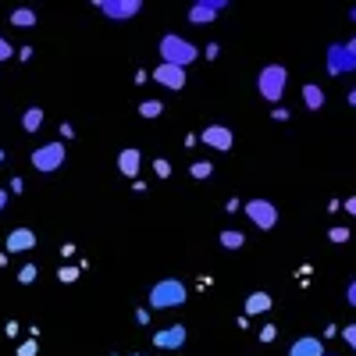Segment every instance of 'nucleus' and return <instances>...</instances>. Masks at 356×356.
<instances>
[{"mask_svg": "<svg viewBox=\"0 0 356 356\" xmlns=\"http://www.w3.org/2000/svg\"><path fill=\"white\" fill-rule=\"evenodd\" d=\"M193 61H200V47L189 43L186 36H161V65H175V68H189Z\"/></svg>", "mask_w": 356, "mask_h": 356, "instance_id": "nucleus-1", "label": "nucleus"}, {"mask_svg": "<svg viewBox=\"0 0 356 356\" xmlns=\"http://www.w3.org/2000/svg\"><path fill=\"white\" fill-rule=\"evenodd\" d=\"M289 89V68L285 65H264L260 75H257V93L267 100V104H278Z\"/></svg>", "mask_w": 356, "mask_h": 356, "instance_id": "nucleus-2", "label": "nucleus"}, {"mask_svg": "<svg viewBox=\"0 0 356 356\" xmlns=\"http://www.w3.org/2000/svg\"><path fill=\"white\" fill-rule=\"evenodd\" d=\"M186 300H189V289H186V282H178V278H161V282L150 289V307H154V310L186 307Z\"/></svg>", "mask_w": 356, "mask_h": 356, "instance_id": "nucleus-3", "label": "nucleus"}, {"mask_svg": "<svg viewBox=\"0 0 356 356\" xmlns=\"http://www.w3.org/2000/svg\"><path fill=\"white\" fill-rule=\"evenodd\" d=\"M65 157H68V150H65V143H43V146H36L33 150V168L40 171V175H54L57 168H65Z\"/></svg>", "mask_w": 356, "mask_h": 356, "instance_id": "nucleus-4", "label": "nucleus"}, {"mask_svg": "<svg viewBox=\"0 0 356 356\" xmlns=\"http://www.w3.org/2000/svg\"><path fill=\"white\" fill-rule=\"evenodd\" d=\"M243 211L260 232H271L278 225V207L271 200H250V203H243Z\"/></svg>", "mask_w": 356, "mask_h": 356, "instance_id": "nucleus-5", "label": "nucleus"}, {"mask_svg": "<svg viewBox=\"0 0 356 356\" xmlns=\"http://www.w3.org/2000/svg\"><path fill=\"white\" fill-rule=\"evenodd\" d=\"M100 15L111 22H132L143 11V0H100Z\"/></svg>", "mask_w": 356, "mask_h": 356, "instance_id": "nucleus-6", "label": "nucleus"}, {"mask_svg": "<svg viewBox=\"0 0 356 356\" xmlns=\"http://www.w3.org/2000/svg\"><path fill=\"white\" fill-rule=\"evenodd\" d=\"M324 65H328L332 75H349V72H356V57L349 54L346 43H332L328 54H324Z\"/></svg>", "mask_w": 356, "mask_h": 356, "instance_id": "nucleus-7", "label": "nucleus"}, {"mask_svg": "<svg viewBox=\"0 0 356 356\" xmlns=\"http://www.w3.org/2000/svg\"><path fill=\"white\" fill-rule=\"evenodd\" d=\"M200 143H207L211 150H221V154H228L232 146H235V132H232L228 125H207V129L200 132Z\"/></svg>", "mask_w": 356, "mask_h": 356, "instance_id": "nucleus-8", "label": "nucleus"}, {"mask_svg": "<svg viewBox=\"0 0 356 356\" xmlns=\"http://www.w3.org/2000/svg\"><path fill=\"white\" fill-rule=\"evenodd\" d=\"M225 8H228L225 0H196V4L189 8V22H193V25H211Z\"/></svg>", "mask_w": 356, "mask_h": 356, "instance_id": "nucleus-9", "label": "nucleus"}, {"mask_svg": "<svg viewBox=\"0 0 356 356\" xmlns=\"http://www.w3.org/2000/svg\"><path fill=\"white\" fill-rule=\"evenodd\" d=\"M150 79L161 82L164 89H186V82H189L186 68H175V65H157V72H154Z\"/></svg>", "mask_w": 356, "mask_h": 356, "instance_id": "nucleus-10", "label": "nucleus"}, {"mask_svg": "<svg viewBox=\"0 0 356 356\" xmlns=\"http://www.w3.org/2000/svg\"><path fill=\"white\" fill-rule=\"evenodd\" d=\"M33 246H36V232L33 228H11L8 232V243H4L8 253H29Z\"/></svg>", "mask_w": 356, "mask_h": 356, "instance_id": "nucleus-11", "label": "nucleus"}, {"mask_svg": "<svg viewBox=\"0 0 356 356\" xmlns=\"http://www.w3.org/2000/svg\"><path fill=\"white\" fill-rule=\"evenodd\" d=\"M186 324H171V328H164V332H157L154 335V346L157 349H182L186 346Z\"/></svg>", "mask_w": 356, "mask_h": 356, "instance_id": "nucleus-12", "label": "nucleus"}, {"mask_svg": "<svg viewBox=\"0 0 356 356\" xmlns=\"http://www.w3.org/2000/svg\"><path fill=\"white\" fill-rule=\"evenodd\" d=\"M139 168H143V154L136 150V146H125V150L118 154V171H122L125 178H136Z\"/></svg>", "mask_w": 356, "mask_h": 356, "instance_id": "nucleus-13", "label": "nucleus"}, {"mask_svg": "<svg viewBox=\"0 0 356 356\" xmlns=\"http://www.w3.org/2000/svg\"><path fill=\"white\" fill-rule=\"evenodd\" d=\"M289 356H324V342L317 335H303V339H296Z\"/></svg>", "mask_w": 356, "mask_h": 356, "instance_id": "nucleus-14", "label": "nucleus"}, {"mask_svg": "<svg viewBox=\"0 0 356 356\" xmlns=\"http://www.w3.org/2000/svg\"><path fill=\"white\" fill-rule=\"evenodd\" d=\"M271 310V296L267 292H250L246 296V317H257V314H267Z\"/></svg>", "mask_w": 356, "mask_h": 356, "instance_id": "nucleus-15", "label": "nucleus"}, {"mask_svg": "<svg viewBox=\"0 0 356 356\" xmlns=\"http://www.w3.org/2000/svg\"><path fill=\"white\" fill-rule=\"evenodd\" d=\"M43 118H47V114H43V107H29V111L22 114V129H25L29 136L40 132V129H43Z\"/></svg>", "mask_w": 356, "mask_h": 356, "instance_id": "nucleus-16", "label": "nucleus"}, {"mask_svg": "<svg viewBox=\"0 0 356 356\" xmlns=\"http://www.w3.org/2000/svg\"><path fill=\"white\" fill-rule=\"evenodd\" d=\"M303 104H307L310 111H321V107H324V89L314 86V82H307V86H303Z\"/></svg>", "mask_w": 356, "mask_h": 356, "instance_id": "nucleus-17", "label": "nucleus"}, {"mask_svg": "<svg viewBox=\"0 0 356 356\" xmlns=\"http://www.w3.org/2000/svg\"><path fill=\"white\" fill-rule=\"evenodd\" d=\"M11 25L15 29H33L36 25V11L33 8H15L11 11Z\"/></svg>", "mask_w": 356, "mask_h": 356, "instance_id": "nucleus-18", "label": "nucleus"}, {"mask_svg": "<svg viewBox=\"0 0 356 356\" xmlns=\"http://www.w3.org/2000/svg\"><path fill=\"white\" fill-rule=\"evenodd\" d=\"M221 246H225V250H243V246H246V235L235 232V228H225V232H221Z\"/></svg>", "mask_w": 356, "mask_h": 356, "instance_id": "nucleus-19", "label": "nucleus"}, {"mask_svg": "<svg viewBox=\"0 0 356 356\" xmlns=\"http://www.w3.org/2000/svg\"><path fill=\"white\" fill-rule=\"evenodd\" d=\"M164 114V104L161 100H143L139 104V118H150V122H154V118H161Z\"/></svg>", "mask_w": 356, "mask_h": 356, "instance_id": "nucleus-20", "label": "nucleus"}, {"mask_svg": "<svg viewBox=\"0 0 356 356\" xmlns=\"http://www.w3.org/2000/svg\"><path fill=\"white\" fill-rule=\"evenodd\" d=\"M189 175H193V178H211V175H214V164H211V161H193V164H189Z\"/></svg>", "mask_w": 356, "mask_h": 356, "instance_id": "nucleus-21", "label": "nucleus"}, {"mask_svg": "<svg viewBox=\"0 0 356 356\" xmlns=\"http://www.w3.org/2000/svg\"><path fill=\"white\" fill-rule=\"evenodd\" d=\"M57 278H61L65 285H75V282H79V267H61V271H57Z\"/></svg>", "mask_w": 356, "mask_h": 356, "instance_id": "nucleus-22", "label": "nucleus"}, {"mask_svg": "<svg viewBox=\"0 0 356 356\" xmlns=\"http://www.w3.org/2000/svg\"><path fill=\"white\" fill-rule=\"evenodd\" d=\"M18 282H22V285H33V282H36V267H33V264H25L22 271H18Z\"/></svg>", "mask_w": 356, "mask_h": 356, "instance_id": "nucleus-23", "label": "nucleus"}, {"mask_svg": "<svg viewBox=\"0 0 356 356\" xmlns=\"http://www.w3.org/2000/svg\"><path fill=\"white\" fill-rule=\"evenodd\" d=\"M328 239H332V243H349V228H339V225H335V228L328 232Z\"/></svg>", "mask_w": 356, "mask_h": 356, "instance_id": "nucleus-24", "label": "nucleus"}, {"mask_svg": "<svg viewBox=\"0 0 356 356\" xmlns=\"http://www.w3.org/2000/svg\"><path fill=\"white\" fill-rule=\"evenodd\" d=\"M154 175H157V178H168V175H171V164H168L164 157H157V161H154Z\"/></svg>", "mask_w": 356, "mask_h": 356, "instance_id": "nucleus-25", "label": "nucleus"}, {"mask_svg": "<svg viewBox=\"0 0 356 356\" xmlns=\"http://www.w3.org/2000/svg\"><path fill=\"white\" fill-rule=\"evenodd\" d=\"M278 339V328H275V324H267V328H260V342L267 346V342H275Z\"/></svg>", "mask_w": 356, "mask_h": 356, "instance_id": "nucleus-26", "label": "nucleus"}, {"mask_svg": "<svg viewBox=\"0 0 356 356\" xmlns=\"http://www.w3.org/2000/svg\"><path fill=\"white\" fill-rule=\"evenodd\" d=\"M11 57H15V47H11L4 36H0V61H11Z\"/></svg>", "mask_w": 356, "mask_h": 356, "instance_id": "nucleus-27", "label": "nucleus"}, {"mask_svg": "<svg viewBox=\"0 0 356 356\" xmlns=\"http://www.w3.org/2000/svg\"><path fill=\"white\" fill-rule=\"evenodd\" d=\"M36 349H40V346H36L33 339H29V342H22V346H18V356H36Z\"/></svg>", "mask_w": 356, "mask_h": 356, "instance_id": "nucleus-28", "label": "nucleus"}, {"mask_svg": "<svg viewBox=\"0 0 356 356\" xmlns=\"http://www.w3.org/2000/svg\"><path fill=\"white\" fill-rule=\"evenodd\" d=\"M218 54H221L218 43H207V47H203V57H207V61H218Z\"/></svg>", "mask_w": 356, "mask_h": 356, "instance_id": "nucleus-29", "label": "nucleus"}, {"mask_svg": "<svg viewBox=\"0 0 356 356\" xmlns=\"http://www.w3.org/2000/svg\"><path fill=\"white\" fill-rule=\"evenodd\" d=\"M342 339H346V342L356 349V324H346V328H342Z\"/></svg>", "mask_w": 356, "mask_h": 356, "instance_id": "nucleus-30", "label": "nucleus"}, {"mask_svg": "<svg viewBox=\"0 0 356 356\" xmlns=\"http://www.w3.org/2000/svg\"><path fill=\"white\" fill-rule=\"evenodd\" d=\"M346 303L356 310V278H353V282H349V289H346Z\"/></svg>", "mask_w": 356, "mask_h": 356, "instance_id": "nucleus-31", "label": "nucleus"}, {"mask_svg": "<svg viewBox=\"0 0 356 356\" xmlns=\"http://www.w3.org/2000/svg\"><path fill=\"white\" fill-rule=\"evenodd\" d=\"M271 118H275V122H289V111H285V107H275Z\"/></svg>", "mask_w": 356, "mask_h": 356, "instance_id": "nucleus-32", "label": "nucleus"}, {"mask_svg": "<svg viewBox=\"0 0 356 356\" xmlns=\"http://www.w3.org/2000/svg\"><path fill=\"white\" fill-rule=\"evenodd\" d=\"M136 321H139V324H150V310L139 307V310H136Z\"/></svg>", "mask_w": 356, "mask_h": 356, "instance_id": "nucleus-33", "label": "nucleus"}, {"mask_svg": "<svg viewBox=\"0 0 356 356\" xmlns=\"http://www.w3.org/2000/svg\"><path fill=\"white\" fill-rule=\"evenodd\" d=\"M346 214H349V218H356V196H349V200H346Z\"/></svg>", "mask_w": 356, "mask_h": 356, "instance_id": "nucleus-34", "label": "nucleus"}, {"mask_svg": "<svg viewBox=\"0 0 356 356\" xmlns=\"http://www.w3.org/2000/svg\"><path fill=\"white\" fill-rule=\"evenodd\" d=\"M136 82H139V86H143V82H150V72H146V68H139V72H136Z\"/></svg>", "mask_w": 356, "mask_h": 356, "instance_id": "nucleus-35", "label": "nucleus"}, {"mask_svg": "<svg viewBox=\"0 0 356 356\" xmlns=\"http://www.w3.org/2000/svg\"><path fill=\"white\" fill-rule=\"evenodd\" d=\"M8 200H11V193H8V189H0V211L8 207Z\"/></svg>", "mask_w": 356, "mask_h": 356, "instance_id": "nucleus-36", "label": "nucleus"}, {"mask_svg": "<svg viewBox=\"0 0 356 356\" xmlns=\"http://www.w3.org/2000/svg\"><path fill=\"white\" fill-rule=\"evenodd\" d=\"M349 107H356V86L349 89Z\"/></svg>", "mask_w": 356, "mask_h": 356, "instance_id": "nucleus-37", "label": "nucleus"}, {"mask_svg": "<svg viewBox=\"0 0 356 356\" xmlns=\"http://www.w3.org/2000/svg\"><path fill=\"white\" fill-rule=\"evenodd\" d=\"M346 47H349V54H353V57H356V36H353V40H349V43H346Z\"/></svg>", "mask_w": 356, "mask_h": 356, "instance_id": "nucleus-38", "label": "nucleus"}, {"mask_svg": "<svg viewBox=\"0 0 356 356\" xmlns=\"http://www.w3.org/2000/svg\"><path fill=\"white\" fill-rule=\"evenodd\" d=\"M349 22H356V8H353V11H349Z\"/></svg>", "mask_w": 356, "mask_h": 356, "instance_id": "nucleus-39", "label": "nucleus"}, {"mask_svg": "<svg viewBox=\"0 0 356 356\" xmlns=\"http://www.w3.org/2000/svg\"><path fill=\"white\" fill-rule=\"evenodd\" d=\"M4 157H8V154H4V150H0V164H4Z\"/></svg>", "mask_w": 356, "mask_h": 356, "instance_id": "nucleus-40", "label": "nucleus"}, {"mask_svg": "<svg viewBox=\"0 0 356 356\" xmlns=\"http://www.w3.org/2000/svg\"><path fill=\"white\" fill-rule=\"evenodd\" d=\"M324 356H335V353H324Z\"/></svg>", "mask_w": 356, "mask_h": 356, "instance_id": "nucleus-41", "label": "nucleus"}, {"mask_svg": "<svg viewBox=\"0 0 356 356\" xmlns=\"http://www.w3.org/2000/svg\"><path fill=\"white\" fill-rule=\"evenodd\" d=\"M136 356H143V353H136Z\"/></svg>", "mask_w": 356, "mask_h": 356, "instance_id": "nucleus-42", "label": "nucleus"}, {"mask_svg": "<svg viewBox=\"0 0 356 356\" xmlns=\"http://www.w3.org/2000/svg\"><path fill=\"white\" fill-rule=\"evenodd\" d=\"M114 356H118V353H114Z\"/></svg>", "mask_w": 356, "mask_h": 356, "instance_id": "nucleus-43", "label": "nucleus"}]
</instances>
